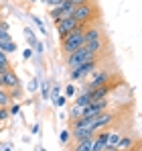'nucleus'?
I'll return each mask as SVG.
<instances>
[{
  "instance_id": "obj_1",
  "label": "nucleus",
  "mask_w": 142,
  "mask_h": 151,
  "mask_svg": "<svg viewBox=\"0 0 142 151\" xmlns=\"http://www.w3.org/2000/svg\"><path fill=\"white\" fill-rule=\"evenodd\" d=\"M85 27L87 25L79 23L67 37L61 39V51H63V55H69V53H73L75 49H79L83 45V31H85Z\"/></svg>"
},
{
  "instance_id": "obj_2",
  "label": "nucleus",
  "mask_w": 142,
  "mask_h": 151,
  "mask_svg": "<svg viewBox=\"0 0 142 151\" xmlns=\"http://www.w3.org/2000/svg\"><path fill=\"white\" fill-rule=\"evenodd\" d=\"M97 68H99V59H97V57L87 59V61H83V63L71 68V70H69V80H71V82H83L87 76L94 74Z\"/></svg>"
},
{
  "instance_id": "obj_3",
  "label": "nucleus",
  "mask_w": 142,
  "mask_h": 151,
  "mask_svg": "<svg viewBox=\"0 0 142 151\" xmlns=\"http://www.w3.org/2000/svg\"><path fill=\"white\" fill-rule=\"evenodd\" d=\"M97 14H99L97 6L92 4V2H87V4H81V6H77V8H73V14H71V17H73L77 23L89 25L94 19H97Z\"/></svg>"
},
{
  "instance_id": "obj_4",
  "label": "nucleus",
  "mask_w": 142,
  "mask_h": 151,
  "mask_svg": "<svg viewBox=\"0 0 142 151\" xmlns=\"http://www.w3.org/2000/svg\"><path fill=\"white\" fill-rule=\"evenodd\" d=\"M94 57H97L94 51L87 49L85 45H81L79 49H75L73 53L65 55V65H67V70H71V68H75V65H79V63H83L87 59H94Z\"/></svg>"
},
{
  "instance_id": "obj_5",
  "label": "nucleus",
  "mask_w": 142,
  "mask_h": 151,
  "mask_svg": "<svg viewBox=\"0 0 142 151\" xmlns=\"http://www.w3.org/2000/svg\"><path fill=\"white\" fill-rule=\"evenodd\" d=\"M116 112L114 110H102L99 114H95L94 121H92V129H94L95 133L97 131H102V129H106V127H110L114 121H116Z\"/></svg>"
},
{
  "instance_id": "obj_6",
  "label": "nucleus",
  "mask_w": 142,
  "mask_h": 151,
  "mask_svg": "<svg viewBox=\"0 0 142 151\" xmlns=\"http://www.w3.org/2000/svg\"><path fill=\"white\" fill-rule=\"evenodd\" d=\"M108 82H112V74L108 72V70H95L94 74H92V82H87L85 86H83V90L85 92H89V90H94L97 86H104V84H108Z\"/></svg>"
},
{
  "instance_id": "obj_7",
  "label": "nucleus",
  "mask_w": 142,
  "mask_h": 151,
  "mask_svg": "<svg viewBox=\"0 0 142 151\" xmlns=\"http://www.w3.org/2000/svg\"><path fill=\"white\" fill-rule=\"evenodd\" d=\"M79 25L73 17H67V19H59V21H55V27H57V35H59V41L63 39V37H67L71 31L75 29V27Z\"/></svg>"
},
{
  "instance_id": "obj_8",
  "label": "nucleus",
  "mask_w": 142,
  "mask_h": 151,
  "mask_svg": "<svg viewBox=\"0 0 142 151\" xmlns=\"http://www.w3.org/2000/svg\"><path fill=\"white\" fill-rule=\"evenodd\" d=\"M16 86H21V80H18V76L14 74V70L12 68L2 70V88L10 90V88H16Z\"/></svg>"
},
{
  "instance_id": "obj_9",
  "label": "nucleus",
  "mask_w": 142,
  "mask_h": 151,
  "mask_svg": "<svg viewBox=\"0 0 142 151\" xmlns=\"http://www.w3.org/2000/svg\"><path fill=\"white\" fill-rule=\"evenodd\" d=\"M112 90H114V84L108 82V84H104V86H97L94 90H89V98H92V102L94 100H106Z\"/></svg>"
},
{
  "instance_id": "obj_10",
  "label": "nucleus",
  "mask_w": 142,
  "mask_h": 151,
  "mask_svg": "<svg viewBox=\"0 0 142 151\" xmlns=\"http://www.w3.org/2000/svg\"><path fill=\"white\" fill-rule=\"evenodd\" d=\"M73 141H83V139H92L95 135V131L92 127H85V129H69Z\"/></svg>"
},
{
  "instance_id": "obj_11",
  "label": "nucleus",
  "mask_w": 142,
  "mask_h": 151,
  "mask_svg": "<svg viewBox=\"0 0 142 151\" xmlns=\"http://www.w3.org/2000/svg\"><path fill=\"white\" fill-rule=\"evenodd\" d=\"M104 37V31L99 27H85L83 31V43H89V41H95V39H102Z\"/></svg>"
},
{
  "instance_id": "obj_12",
  "label": "nucleus",
  "mask_w": 142,
  "mask_h": 151,
  "mask_svg": "<svg viewBox=\"0 0 142 151\" xmlns=\"http://www.w3.org/2000/svg\"><path fill=\"white\" fill-rule=\"evenodd\" d=\"M16 49H18V45H16L12 39H0V51H2V53L8 55V53H14Z\"/></svg>"
},
{
  "instance_id": "obj_13",
  "label": "nucleus",
  "mask_w": 142,
  "mask_h": 151,
  "mask_svg": "<svg viewBox=\"0 0 142 151\" xmlns=\"http://www.w3.org/2000/svg\"><path fill=\"white\" fill-rule=\"evenodd\" d=\"M134 143H136V139L134 137H120V141L116 143V147L120 151H130L134 147Z\"/></svg>"
},
{
  "instance_id": "obj_14",
  "label": "nucleus",
  "mask_w": 142,
  "mask_h": 151,
  "mask_svg": "<svg viewBox=\"0 0 142 151\" xmlns=\"http://www.w3.org/2000/svg\"><path fill=\"white\" fill-rule=\"evenodd\" d=\"M92 145H94V137L92 139H83V141H75L71 151H92Z\"/></svg>"
},
{
  "instance_id": "obj_15",
  "label": "nucleus",
  "mask_w": 142,
  "mask_h": 151,
  "mask_svg": "<svg viewBox=\"0 0 142 151\" xmlns=\"http://www.w3.org/2000/svg\"><path fill=\"white\" fill-rule=\"evenodd\" d=\"M89 102H92V98H89V92H85V90H83L81 94H77V96H75L73 104H77V106H81V108H83V106H87Z\"/></svg>"
},
{
  "instance_id": "obj_16",
  "label": "nucleus",
  "mask_w": 142,
  "mask_h": 151,
  "mask_svg": "<svg viewBox=\"0 0 142 151\" xmlns=\"http://www.w3.org/2000/svg\"><path fill=\"white\" fill-rule=\"evenodd\" d=\"M120 137H122V135H120V131L110 129V131H108V145H106V147H116V143L120 141Z\"/></svg>"
},
{
  "instance_id": "obj_17",
  "label": "nucleus",
  "mask_w": 142,
  "mask_h": 151,
  "mask_svg": "<svg viewBox=\"0 0 142 151\" xmlns=\"http://www.w3.org/2000/svg\"><path fill=\"white\" fill-rule=\"evenodd\" d=\"M39 90H41V98L47 102L49 100V94H51V82H47V80L39 82Z\"/></svg>"
},
{
  "instance_id": "obj_18",
  "label": "nucleus",
  "mask_w": 142,
  "mask_h": 151,
  "mask_svg": "<svg viewBox=\"0 0 142 151\" xmlns=\"http://www.w3.org/2000/svg\"><path fill=\"white\" fill-rule=\"evenodd\" d=\"M24 37H26V43H28V47L33 49V47L37 45V35H35V31H33L31 27H26V29H24Z\"/></svg>"
},
{
  "instance_id": "obj_19",
  "label": "nucleus",
  "mask_w": 142,
  "mask_h": 151,
  "mask_svg": "<svg viewBox=\"0 0 142 151\" xmlns=\"http://www.w3.org/2000/svg\"><path fill=\"white\" fill-rule=\"evenodd\" d=\"M6 92H8V98H10V100H18V98L23 96V86L10 88V90H6Z\"/></svg>"
},
{
  "instance_id": "obj_20",
  "label": "nucleus",
  "mask_w": 142,
  "mask_h": 151,
  "mask_svg": "<svg viewBox=\"0 0 142 151\" xmlns=\"http://www.w3.org/2000/svg\"><path fill=\"white\" fill-rule=\"evenodd\" d=\"M81 112H83V108H81V106H77V104H73V106L69 108V119H71V121L81 119Z\"/></svg>"
},
{
  "instance_id": "obj_21",
  "label": "nucleus",
  "mask_w": 142,
  "mask_h": 151,
  "mask_svg": "<svg viewBox=\"0 0 142 151\" xmlns=\"http://www.w3.org/2000/svg\"><path fill=\"white\" fill-rule=\"evenodd\" d=\"M10 65H12V63H10V59H8V55L0 51V72H2V70H8Z\"/></svg>"
},
{
  "instance_id": "obj_22",
  "label": "nucleus",
  "mask_w": 142,
  "mask_h": 151,
  "mask_svg": "<svg viewBox=\"0 0 142 151\" xmlns=\"http://www.w3.org/2000/svg\"><path fill=\"white\" fill-rule=\"evenodd\" d=\"M8 112H10V116H18V114H21V104L12 100L8 104Z\"/></svg>"
},
{
  "instance_id": "obj_23",
  "label": "nucleus",
  "mask_w": 142,
  "mask_h": 151,
  "mask_svg": "<svg viewBox=\"0 0 142 151\" xmlns=\"http://www.w3.org/2000/svg\"><path fill=\"white\" fill-rule=\"evenodd\" d=\"M69 139H71V131H69V129H63V131L59 133V141H61L63 145H67Z\"/></svg>"
},
{
  "instance_id": "obj_24",
  "label": "nucleus",
  "mask_w": 142,
  "mask_h": 151,
  "mask_svg": "<svg viewBox=\"0 0 142 151\" xmlns=\"http://www.w3.org/2000/svg\"><path fill=\"white\" fill-rule=\"evenodd\" d=\"M10 98H8V92L4 90V88H0V106H8L10 104Z\"/></svg>"
},
{
  "instance_id": "obj_25",
  "label": "nucleus",
  "mask_w": 142,
  "mask_h": 151,
  "mask_svg": "<svg viewBox=\"0 0 142 151\" xmlns=\"http://www.w3.org/2000/svg\"><path fill=\"white\" fill-rule=\"evenodd\" d=\"M33 19V23L39 27V33H43V35H47V29H45V25H43V21L39 19V17H31Z\"/></svg>"
},
{
  "instance_id": "obj_26",
  "label": "nucleus",
  "mask_w": 142,
  "mask_h": 151,
  "mask_svg": "<svg viewBox=\"0 0 142 151\" xmlns=\"http://www.w3.org/2000/svg\"><path fill=\"white\" fill-rule=\"evenodd\" d=\"M75 94H77L75 86H73V84H69V86L65 88V94H63V96H65V98H75Z\"/></svg>"
},
{
  "instance_id": "obj_27",
  "label": "nucleus",
  "mask_w": 142,
  "mask_h": 151,
  "mask_svg": "<svg viewBox=\"0 0 142 151\" xmlns=\"http://www.w3.org/2000/svg\"><path fill=\"white\" fill-rule=\"evenodd\" d=\"M26 90H28V92H35V90H39V78H33V80L28 82Z\"/></svg>"
},
{
  "instance_id": "obj_28",
  "label": "nucleus",
  "mask_w": 142,
  "mask_h": 151,
  "mask_svg": "<svg viewBox=\"0 0 142 151\" xmlns=\"http://www.w3.org/2000/svg\"><path fill=\"white\" fill-rule=\"evenodd\" d=\"M6 119H10V112H8V106H0V123H4Z\"/></svg>"
},
{
  "instance_id": "obj_29",
  "label": "nucleus",
  "mask_w": 142,
  "mask_h": 151,
  "mask_svg": "<svg viewBox=\"0 0 142 151\" xmlns=\"http://www.w3.org/2000/svg\"><path fill=\"white\" fill-rule=\"evenodd\" d=\"M53 102H55V106H59V108H63V106L67 104V98H65L63 94H59V96H57V98H55Z\"/></svg>"
},
{
  "instance_id": "obj_30",
  "label": "nucleus",
  "mask_w": 142,
  "mask_h": 151,
  "mask_svg": "<svg viewBox=\"0 0 142 151\" xmlns=\"http://www.w3.org/2000/svg\"><path fill=\"white\" fill-rule=\"evenodd\" d=\"M69 6H73V8H77V6H81V4H87L89 0H65Z\"/></svg>"
},
{
  "instance_id": "obj_31",
  "label": "nucleus",
  "mask_w": 142,
  "mask_h": 151,
  "mask_svg": "<svg viewBox=\"0 0 142 151\" xmlns=\"http://www.w3.org/2000/svg\"><path fill=\"white\" fill-rule=\"evenodd\" d=\"M33 51H37V53H39V55H41V53H43V51H45V45H43V43H41V41H37V45H35V47H33Z\"/></svg>"
},
{
  "instance_id": "obj_32",
  "label": "nucleus",
  "mask_w": 142,
  "mask_h": 151,
  "mask_svg": "<svg viewBox=\"0 0 142 151\" xmlns=\"http://www.w3.org/2000/svg\"><path fill=\"white\" fill-rule=\"evenodd\" d=\"M33 55H35V51L31 49V47H28V49H24V51H23V59H31Z\"/></svg>"
},
{
  "instance_id": "obj_33",
  "label": "nucleus",
  "mask_w": 142,
  "mask_h": 151,
  "mask_svg": "<svg viewBox=\"0 0 142 151\" xmlns=\"http://www.w3.org/2000/svg\"><path fill=\"white\" fill-rule=\"evenodd\" d=\"M43 2H45V6H49V8H51V6H55V4H61L63 0H43Z\"/></svg>"
},
{
  "instance_id": "obj_34",
  "label": "nucleus",
  "mask_w": 142,
  "mask_h": 151,
  "mask_svg": "<svg viewBox=\"0 0 142 151\" xmlns=\"http://www.w3.org/2000/svg\"><path fill=\"white\" fill-rule=\"evenodd\" d=\"M0 29H2V31H6V33H8V31H10V25H8V23H6V21H0Z\"/></svg>"
},
{
  "instance_id": "obj_35",
  "label": "nucleus",
  "mask_w": 142,
  "mask_h": 151,
  "mask_svg": "<svg viewBox=\"0 0 142 151\" xmlns=\"http://www.w3.org/2000/svg\"><path fill=\"white\" fill-rule=\"evenodd\" d=\"M31 133H33V135H39V133H41V127H39V125H33V127H31Z\"/></svg>"
},
{
  "instance_id": "obj_36",
  "label": "nucleus",
  "mask_w": 142,
  "mask_h": 151,
  "mask_svg": "<svg viewBox=\"0 0 142 151\" xmlns=\"http://www.w3.org/2000/svg\"><path fill=\"white\" fill-rule=\"evenodd\" d=\"M2 151H12V149H10V147H8V145H6V147H4V149H2Z\"/></svg>"
},
{
  "instance_id": "obj_37",
  "label": "nucleus",
  "mask_w": 142,
  "mask_h": 151,
  "mask_svg": "<svg viewBox=\"0 0 142 151\" xmlns=\"http://www.w3.org/2000/svg\"><path fill=\"white\" fill-rule=\"evenodd\" d=\"M24 2H37V0H24Z\"/></svg>"
}]
</instances>
